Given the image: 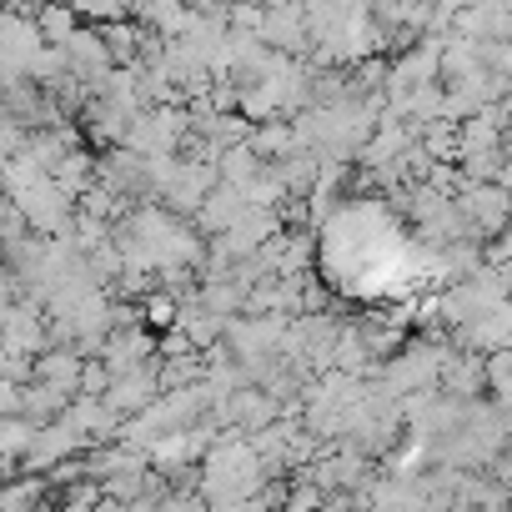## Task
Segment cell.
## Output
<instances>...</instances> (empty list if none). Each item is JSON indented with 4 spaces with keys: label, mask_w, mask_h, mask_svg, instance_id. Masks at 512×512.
Returning <instances> with one entry per match:
<instances>
[{
    "label": "cell",
    "mask_w": 512,
    "mask_h": 512,
    "mask_svg": "<svg viewBox=\"0 0 512 512\" xmlns=\"http://www.w3.org/2000/svg\"><path fill=\"white\" fill-rule=\"evenodd\" d=\"M81 352H71V347H41L36 357H31V382H41V387H56L61 397H76V382H81Z\"/></svg>",
    "instance_id": "cell-1"
},
{
    "label": "cell",
    "mask_w": 512,
    "mask_h": 512,
    "mask_svg": "<svg viewBox=\"0 0 512 512\" xmlns=\"http://www.w3.org/2000/svg\"><path fill=\"white\" fill-rule=\"evenodd\" d=\"M36 36H41V46H66L71 36H76V11L66 6V0H46V6H36Z\"/></svg>",
    "instance_id": "cell-2"
},
{
    "label": "cell",
    "mask_w": 512,
    "mask_h": 512,
    "mask_svg": "<svg viewBox=\"0 0 512 512\" xmlns=\"http://www.w3.org/2000/svg\"><path fill=\"white\" fill-rule=\"evenodd\" d=\"M31 236V221H26V211L0 191V246H16V241H26Z\"/></svg>",
    "instance_id": "cell-3"
}]
</instances>
